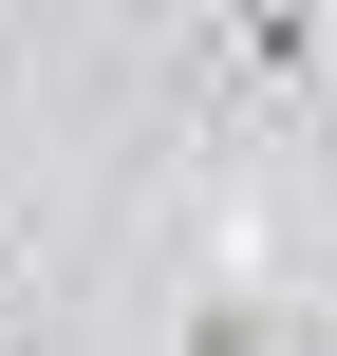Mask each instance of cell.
I'll use <instances>...</instances> for the list:
<instances>
[{"instance_id":"cell-1","label":"cell","mask_w":337,"mask_h":356,"mask_svg":"<svg viewBox=\"0 0 337 356\" xmlns=\"http://www.w3.org/2000/svg\"><path fill=\"white\" fill-rule=\"evenodd\" d=\"M188 56H206V75H244V94H300V75H319V19H300V0H263V19H206Z\"/></svg>"},{"instance_id":"cell-3","label":"cell","mask_w":337,"mask_h":356,"mask_svg":"<svg viewBox=\"0 0 337 356\" xmlns=\"http://www.w3.org/2000/svg\"><path fill=\"white\" fill-rule=\"evenodd\" d=\"M0 356H38V338H19V319H0Z\"/></svg>"},{"instance_id":"cell-2","label":"cell","mask_w":337,"mask_h":356,"mask_svg":"<svg viewBox=\"0 0 337 356\" xmlns=\"http://www.w3.org/2000/svg\"><path fill=\"white\" fill-rule=\"evenodd\" d=\"M169 356H281V300H263V282L225 263V282L188 300V338H169Z\"/></svg>"}]
</instances>
